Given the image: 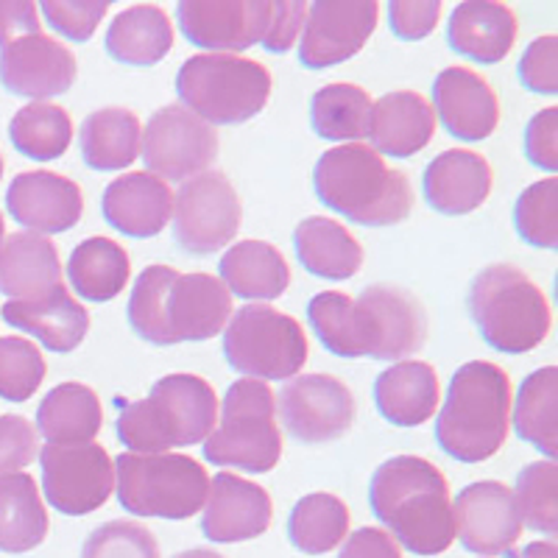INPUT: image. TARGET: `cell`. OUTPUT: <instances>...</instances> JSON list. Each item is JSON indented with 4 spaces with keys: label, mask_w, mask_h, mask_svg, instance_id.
<instances>
[{
    "label": "cell",
    "mask_w": 558,
    "mask_h": 558,
    "mask_svg": "<svg viewBox=\"0 0 558 558\" xmlns=\"http://www.w3.org/2000/svg\"><path fill=\"white\" fill-rule=\"evenodd\" d=\"M307 318L327 352L349 361H405L427 341L425 307L397 286H368L357 299L322 291L311 299Z\"/></svg>",
    "instance_id": "cell-1"
},
{
    "label": "cell",
    "mask_w": 558,
    "mask_h": 558,
    "mask_svg": "<svg viewBox=\"0 0 558 558\" xmlns=\"http://www.w3.org/2000/svg\"><path fill=\"white\" fill-rule=\"evenodd\" d=\"M229 316L232 293L213 274H179L171 266H148L134 279L129 324L154 347L209 341L223 332Z\"/></svg>",
    "instance_id": "cell-2"
},
{
    "label": "cell",
    "mask_w": 558,
    "mask_h": 558,
    "mask_svg": "<svg viewBox=\"0 0 558 558\" xmlns=\"http://www.w3.org/2000/svg\"><path fill=\"white\" fill-rule=\"evenodd\" d=\"M368 502L377 520L416 556H438L456 542L450 483L427 458L397 456L380 463Z\"/></svg>",
    "instance_id": "cell-3"
},
{
    "label": "cell",
    "mask_w": 558,
    "mask_h": 558,
    "mask_svg": "<svg viewBox=\"0 0 558 558\" xmlns=\"http://www.w3.org/2000/svg\"><path fill=\"white\" fill-rule=\"evenodd\" d=\"M313 187L324 207L361 227H393L413 209L411 179L363 143L324 151L313 171Z\"/></svg>",
    "instance_id": "cell-4"
},
{
    "label": "cell",
    "mask_w": 558,
    "mask_h": 558,
    "mask_svg": "<svg viewBox=\"0 0 558 558\" xmlns=\"http://www.w3.org/2000/svg\"><path fill=\"white\" fill-rule=\"evenodd\" d=\"M511 380L497 363L470 361L452 375L436 422L438 447L463 463L495 456L511 427Z\"/></svg>",
    "instance_id": "cell-5"
},
{
    "label": "cell",
    "mask_w": 558,
    "mask_h": 558,
    "mask_svg": "<svg viewBox=\"0 0 558 558\" xmlns=\"http://www.w3.org/2000/svg\"><path fill=\"white\" fill-rule=\"evenodd\" d=\"M216 418V388L196 375H168L154 383L146 400L123 408L114 430L129 452L154 456L198 445L213 433Z\"/></svg>",
    "instance_id": "cell-6"
},
{
    "label": "cell",
    "mask_w": 558,
    "mask_h": 558,
    "mask_svg": "<svg viewBox=\"0 0 558 558\" xmlns=\"http://www.w3.org/2000/svg\"><path fill=\"white\" fill-rule=\"evenodd\" d=\"M470 313L488 347L525 355L550 336V302L522 268L497 263L483 268L470 288Z\"/></svg>",
    "instance_id": "cell-7"
},
{
    "label": "cell",
    "mask_w": 558,
    "mask_h": 558,
    "mask_svg": "<svg viewBox=\"0 0 558 558\" xmlns=\"http://www.w3.org/2000/svg\"><path fill=\"white\" fill-rule=\"evenodd\" d=\"M177 93L182 107L209 126H235L266 109L271 73L238 53H196L179 68Z\"/></svg>",
    "instance_id": "cell-8"
},
{
    "label": "cell",
    "mask_w": 558,
    "mask_h": 558,
    "mask_svg": "<svg viewBox=\"0 0 558 558\" xmlns=\"http://www.w3.org/2000/svg\"><path fill=\"white\" fill-rule=\"evenodd\" d=\"M114 486L129 514L191 520L207 502L209 475L202 461L179 452H123L114 461Z\"/></svg>",
    "instance_id": "cell-9"
},
{
    "label": "cell",
    "mask_w": 558,
    "mask_h": 558,
    "mask_svg": "<svg viewBox=\"0 0 558 558\" xmlns=\"http://www.w3.org/2000/svg\"><path fill=\"white\" fill-rule=\"evenodd\" d=\"M274 405L268 383L252 377L232 383L223 393L221 425L204 438V458L252 475L271 472L282 458V433L274 418Z\"/></svg>",
    "instance_id": "cell-10"
},
{
    "label": "cell",
    "mask_w": 558,
    "mask_h": 558,
    "mask_svg": "<svg viewBox=\"0 0 558 558\" xmlns=\"http://www.w3.org/2000/svg\"><path fill=\"white\" fill-rule=\"evenodd\" d=\"M223 357L252 380H291L307 363V336L288 313L246 305L223 330Z\"/></svg>",
    "instance_id": "cell-11"
},
{
    "label": "cell",
    "mask_w": 558,
    "mask_h": 558,
    "mask_svg": "<svg viewBox=\"0 0 558 558\" xmlns=\"http://www.w3.org/2000/svg\"><path fill=\"white\" fill-rule=\"evenodd\" d=\"M171 218L179 248L193 257H207L235 241L243 207L221 171H204L179 187Z\"/></svg>",
    "instance_id": "cell-12"
},
{
    "label": "cell",
    "mask_w": 558,
    "mask_h": 558,
    "mask_svg": "<svg viewBox=\"0 0 558 558\" xmlns=\"http://www.w3.org/2000/svg\"><path fill=\"white\" fill-rule=\"evenodd\" d=\"M143 159L148 173L171 182H187L198 173L209 171L218 157L216 129L202 118L184 109L182 104H171L151 114L143 132Z\"/></svg>",
    "instance_id": "cell-13"
},
{
    "label": "cell",
    "mask_w": 558,
    "mask_h": 558,
    "mask_svg": "<svg viewBox=\"0 0 558 558\" xmlns=\"http://www.w3.org/2000/svg\"><path fill=\"white\" fill-rule=\"evenodd\" d=\"M45 500L68 517L93 514L112 497L114 466L101 445L59 447L48 445L39 452Z\"/></svg>",
    "instance_id": "cell-14"
},
{
    "label": "cell",
    "mask_w": 558,
    "mask_h": 558,
    "mask_svg": "<svg viewBox=\"0 0 558 558\" xmlns=\"http://www.w3.org/2000/svg\"><path fill=\"white\" fill-rule=\"evenodd\" d=\"M277 402L286 430L305 445L341 438L355 418V397L332 375L291 377Z\"/></svg>",
    "instance_id": "cell-15"
},
{
    "label": "cell",
    "mask_w": 558,
    "mask_h": 558,
    "mask_svg": "<svg viewBox=\"0 0 558 558\" xmlns=\"http://www.w3.org/2000/svg\"><path fill=\"white\" fill-rule=\"evenodd\" d=\"M271 12V0H182L177 7L184 39L213 53H238L263 43Z\"/></svg>",
    "instance_id": "cell-16"
},
{
    "label": "cell",
    "mask_w": 558,
    "mask_h": 558,
    "mask_svg": "<svg viewBox=\"0 0 558 558\" xmlns=\"http://www.w3.org/2000/svg\"><path fill=\"white\" fill-rule=\"evenodd\" d=\"M380 7L375 0H316L299 45V62L311 70L332 68L357 57L375 34Z\"/></svg>",
    "instance_id": "cell-17"
},
{
    "label": "cell",
    "mask_w": 558,
    "mask_h": 558,
    "mask_svg": "<svg viewBox=\"0 0 558 558\" xmlns=\"http://www.w3.org/2000/svg\"><path fill=\"white\" fill-rule=\"evenodd\" d=\"M456 536L481 556H514L522 520L514 492L500 481H477L461 488L456 500Z\"/></svg>",
    "instance_id": "cell-18"
},
{
    "label": "cell",
    "mask_w": 558,
    "mask_h": 558,
    "mask_svg": "<svg viewBox=\"0 0 558 558\" xmlns=\"http://www.w3.org/2000/svg\"><path fill=\"white\" fill-rule=\"evenodd\" d=\"M78 76L76 53L59 39L28 34L0 48V84L23 98L62 96Z\"/></svg>",
    "instance_id": "cell-19"
},
{
    "label": "cell",
    "mask_w": 558,
    "mask_h": 558,
    "mask_svg": "<svg viewBox=\"0 0 558 558\" xmlns=\"http://www.w3.org/2000/svg\"><path fill=\"white\" fill-rule=\"evenodd\" d=\"M274 502L266 488L254 481L221 472L209 481V500L204 502L202 533L216 545L257 539L271 527Z\"/></svg>",
    "instance_id": "cell-20"
},
{
    "label": "cell",
    "mask_w": 558,
    "mask_h": 558,
    "mask_svg": "<svg viewBox=\"0 0 558 558\" xmlns=\"http://www.w3.org/2000/svg\"><path fill=\"white\" fill-rule=\"evenodd\" d=\"M7 209L20 227L39 235H57L82 221L84 196L82 187L62 173L26 171L9 184Z\"/></svg>",
    "instance_id": "cell-21"
},
{
    "label": "cell",
    "mask_w": 558,
    "mask_h": 558,
    "mask_svg": "<svg viewBox=\"0 0 558 558\" xmlns=\"http://www.w3.org/2000/svg\"><path fill=\"white\" fill-rule=\"evenodd\" d=\"M433 101H436L441 126L463 143H481L492 137L500 123V101L492 84L470 68L452 64L441 70L433 82Z\"/></svg>",
    "instance_id": "cell-22"
},
{
    "label": "cell",
    "mask_w": 558,
    "mask_h": 558,
    "mask_svg": "<svg viewBox=\"0 0 558 558\" xmlns=\"http://www.w3.org/2000/svg\"><path fill=\"white\" fill-rule=\"evenodd\" d=\"M104 218L129 238H157L173 216V193L168 182L148 171L123 173L104 191Z\"/></svg>",
    "instance_id": "cell-23"
},
{
    "label": "cell",
    "mask_w": 558,
    "mask_h": 558,
    "mask_svg": "<svg viewBox=\"0 0 558 558\" xmlns=\"http://www.w3.org/2000/svg\"><path fill=\"white\" fill-rule=\"evenodd\" d=\"M425 202L441 216H466L492 193L495 173L483 154L450 148L425 168Z\"/></svg>",
    "instance_id": "cell-24"
},
{
    "label": "cell",
    "mask_w": 558,
    "mask_h": 558,
    "mask_svg": "<svg viewBox=\"0 0 558 558\" xmlns=\"http://www.w3.org/2000/svg\"><path fill=\"white\" fill-rule=\"evenodd\" d=\"M517 14L495 0H466L447 23V45L452 51L481 64H497L514 51Z\"/></svg>",
    "instance_id": "cell-25"
},
{
    "label": "cell",
    "mask_w": 558,
    "mask_h": 558,
    "mask_svg": "<svg viewBox=\"0 0 558 558\" xmlns=\"http://www.w3.org/2000/svg\"><path fill=\"white\" fill-rule=\"evenodd\" d=\"M436 112L425 96L413 89H393L372 109V148L386 157L408 159L427 146L436 134Z\"/></svg>",
    "instance_id": "cell-26"
},
{
    "label": "cell",
    "mask_w": 558,
    "mask_h": 558,
    "mask_svg": "<svg viewBox=\"0 0 558 558\" xmlns=\"http://www.w3.org/2000/svg\"><path fill=\"white\" fill-rule=\"evenodd\" d=\"M0 313L7 324L23 332H32L51 352H73L89 332L87 307L70 296L64 286L37 299L7 302Z\"/></svg>",
    "instance_id": "cell-27"
},
{
    "label": "cell",
    "mask_w": 558,
    "mask_h": 558,
    "mask_svg": "<svg viewBox=\"0 0 558 558\" xmlns=\"http://www.w3.org/2000/svg\"><path fill=\"white\" fill-rule=\"evenodd\" d=\"M62 282V263L51 238L14 232L0 248V293L12 302L51 293Z\"/></svg>",
    "instance_id": "cell-28"
},
{
    "label": "cell",
    "mask_w": 558,
    "mask_h": 558,
    "mask_svg": "<svg viewBox=\"0 0 558 558\" xmlns=\"http://www.w3.org/2000/svg\"><path fill=\"white\" fill-rule=\"evenodd\" d=\"M436 368L422 361H400L380 372L375 383V402L383 418L397 427H418L438 408Z\"/></svg>",
    "instance_id": "cell-29"
},
{
    "label": "cell",
    "mask_w": 558,
    "mask_h": 558,
    "mask_svg": "<svg viewBox=\"0 0 558 558\" xmlns=\"http://www.w3.org/2000/svg\"><path fill=\"white\" fill-rule=\"evenodd\" d=\"M291 266L266 241H241L221 257V282L246 302H271L291 286Z\"/></svg>",
    "instance_id": "cell-30"
},
{
    "label": "cell",
    "mask_w": 558,
    "mask_h": 558,
    "mask_svg": "<svg viewBox=\"0 0 558 558\" xmlns=\"http://www.w3.org/2000/svg\"><path fill=\"white\" fill-rule=\"evenodd\" d=\"M104 425L98 393L84 383H59L45 393L37 411V427L48 445L76 447L96 441Z\"/></svg>",
    "instance_id": "cell-31"
},
{
    "label": "cell",
    "mask_w": 558,
    "mask_h": 558,
    "mask_svg": "<svg viewBox=\"0 0 558 558\" xmlns=\"http://www.w3.org/2000/svg\"><path fill=\"white\" fill-rule=\"evenodd\" d=\"M293 246L299 263L318 279H352L363 266V246L336 218H305L296 227Z\"/></svg>",
    "instance_id": "cell-32"
},
{
    "label": "cell",
    "mask_w": 558,
    "mask_h": 558,
    "mask_svg": "<svg viewBox=\"0 0 558 558\" xmlns=\"http://www.w3.org/2000/svg\"><path fill=\"white\" fill-rule=\"evenodd\" d=\"M171 17L159 7H151V3H137V7L123 9L107 32L109 57L123 64L148 68V64L162 62L171 53Z\"/></svg>",
    "instance_id": "cell-33"
},
{
    "label": "cell",
    "mask_w": 558,
    "mask_h": 558,
    "mask_svg": "<svg viewBox=\"0 0 558 558\" xmlns=\"http://www.w3.org/2000/svg\"><path fill=\"white\" fill-rule=\"evenodd\" d=\"M82 157L96 171H121L134 166L143 146L137 114L126 107H104L82 123Z\"/></svg>",
    "instance_id": "cell-34"
},
{
    "label": "cell",
    "mask_w": 558,
    "mask_h": 558,
    "mask_svg": "<svg viewBox=\"0 0 558 558\" xmlns=\"http://www.w3.org/2000/svg\"><path fill=\"white\" fill-rule=\"evenodd\" d=\"M48 508L26 472L0 477V550L28 553L48 536Z\"/></svg>",
    "instance_id": "cell-35"
},
{
    "label": "cell",
    "mask_w": 558,
    "mask_h": 558,
    "mask_svg": "<svg viewBox=\"0 0 558 558\" xmlns=\"http://www.w3.org/2000/svg\"><path fill=\"white\" fill-rule=\"evenodd\" d=\"M132 277L126 248L112 238L82 241L68 260V279L73 291L87 302H112L121 296Z\"/></svg>",
    "instance_id": "cell-36"
},
{
    "label": "cell",
    "mask_w": 558,
    "mask_h": 558,
    "mask_svg": "<svg viewBox=\"0 0 558 558\" xmlns=\"http://www.w3.org/2000/svg\"><path fill=\"white\" fill-rule=\"evenodd\" d=\"M514 430L556 461L558 456V368L542 366L525 377L514 405Z\"/></svg>",
    "instance_id": "cell-37"
},
{
    "label": "cell",
    "mask_w": 558,
    "mask_h": 558,
    "mask_svg": "<svg viewBox=\"0 0 558 558\" xmlns=\"http://www.w3.org/2000/svg\"><path fill=\"white\" fill-rule=\"evenodd\" d=\"M372 109L375 101L357 84H327L311 101L313 132L330 143H361L372 129Z\"/></svg>",
    "instance_id": "cell-38"
},
{
    "label": "cell",
    "mask_w": 558,
    "mask_h": 558,
    "mask_svg": "<svg viewBox=\"0 0 558 558\" xmlns=\"http://www.w3.org/2000/svg\"><path fill=\"white\" fill-rule=\"evenodd\" d=\"M349 533V508L341 497L313 492L293 506L288 520V536L296 550L307 556H324L336 550Z\"/></svg>",
    "instance_id": "cell-39"
},
{
    "label": "cell",
    "mask_w": 558,
    "mask_h": 558,
    "mask_svg": "<svg viewBox=\"0 0 558 558\" xmlns=\"http://www.w3.org/2000/svg\"><path fill=\"white\" fill-rule=\"evenodd\" d=\"M9 137L23 157L37 162L59 159L73 140V121L68 109L51 101H32L17 109L9 123Z\"/></svg>",
    "instance_id": "cell-40"
},
{
    "label": "cell",
    "mask_w": 558,
    "mask_h": 558,
    "mask_svg": "<svg viewBox=\"0 0 558 558\" xmlns=\"http://www.w3.org/2000/svg\"><path fill=\"white\" fill-rule=\"evenodd\" d=\"M517 511L522 527L556 536L558 533V466L556 461H533L517 477Z\"/></svg>",
    "instance_id": "cell-41"
},
{
    "label": "cell",
    "mask_w": 558,
    "mask_h": 558,
    "mask_svg": "<svg viewBox=\"0 0 558 558\" xmlns=\"http://www.w3.org/2000/svg\"><path fill=\"white\" fill-rule=\"evenodd\" d=\"M514 227L531 246H558V179L547 177L520 193L514 204Z\"/></svg>",
    "instance_id": "cell-42"
},
{
    "label": "cell",
    "mask_w": 558,
    "mask_h": 558,
    "mask_svg": "<svg viewBox=\"0 0 558 558\" xmlns=\"http://www.w3.org/2000/svg\"><path fill=\"white\" fill-rule=\"evenodd\" d=\"M45 357L39 347L17 336L0 338V397L9 402H26L45 380Z\"/></svg>",
    "instance_id": "cell-43"
},
{
    "label": "cell",
    "mask_w": 558,
    "mask_h": 558,
    "mask_svg": "<svg viewBox=\"0 0 558 558\" xmlns=\"http://www.w3.org/2000/svg\"><path fill=\"white\" fill-rule=\"evenodd\" d=\"M82 558H159V542L137 522L112 520L89 533Z\"/></svg>",
    "instance_id": "cell-44"
},
{
    "label": "cell",
    "mask_w": 558,
    "mask_h": 558,
    "mask_svg": "<svg viewBox=\"0 0 558 558\" xmlns=\"http://www.w3.org/2000/svg\"><path fill=\"white\" fill-rule=\"evenodd\" d=\"M107 12V0H45L43 3L48 26L73 43H87Z\"/></svg>",
    "instance_id": "cell-45"
},
{
    "label": "cell",
    "mask_w": 558,
    "mask_h": 558,
    "mask_svg": "<svg viewBox=\"0 0 558 558\" xmlns=\"http://www.w3.org/2000/svg\"><path fill=\"white\" fill-rule=\"evenodd\" d=\"M520 82L531 93L556 96L558 93V37L545 34L533 39L520 59Z\"/></svg>",
    "instance_id": "cell-46"
},
{
    "label": "cell",
    "mask_w": 558,
    "mask_h": 558,
    "mask_svg": "<svg viewBox=\"0 0 558 558\" xmlns=\"http://www.w3.org/2000/svg\"><path fill=\"white\" fill-rule=\"evenodd\" d=\"M37 433L23 416H0V477L14 475L37 458Z\"/></svg>",
    "instance_id": "cell-47"
},
{
    "label": "cell",
    "mask_w": 558,
    "mask_h": 558,
    "mask_svg": "<svg viewBox=\"0 0 558 558\" xmlns=\"http://www.w3.org/2000/svg\"><path fill=\"white\" fill-rule=\"evenodd\" d=\"M441 17V3L438 0H393L388 3V20L391 32L400 39H425L433 34Z\"/></svg>",
    "instance_id": "cell-48"
},
{
    "label": "cell",
    "mask_w": 558,
    "mask_h": 558,
    "mask_svg": "<svg viewBox=\"0 0 558 558\" xmlns=\"http://www.w3.org/2000/svg\"><path fill=\"white\" fill-rule=\"evenodd\" d=\"M525 154L536 168L547 173L558 171V109L547 107L525 129Z\"/></svg>",
    "instance_id": "cell-49"
},
{
    "label": "cell",
    "mask_w": 558,
    "mask_h": 558,
    "mask_svg": "<svg viewBox=\"0 0 558 558\" xmlns=\"http://www.w3.org/2000/svg\"><path fill=\"white\" fill-rule=\"evenodd\" d=\"M305 17L307 3H302V0H279V3H274L271 26H268L263 45L271 53L291 51V45L296 43V37L302 34V26H305Z\"/></svg>",
    "instance_id": "cell-50"
},
{
    "label": "cell",
    "mask_w": 558,
    "mask_h": 558,
    "mask_svg": "<svg viewBox=\"0 0 558 558\" xmlns=\"http://www.w3.org/2000/svg\"><path fill=\"white\" fill-rule=\"evenodd\" d=\"M28 34H43L39 12L32 0H0V48Z\"/></svg>",
    "instance_id": "cell-51"
},
{
    "label": "cell",
    "mask_w": 558,
    "mask_h": 558,
    "mask_svg": "<svg viewBox=\"0 0 558 558\" xmlns=\"http://www.w3.org/2000/svg\"><path fill=\"white\" fill-rule=\"evenodd\" d=\"M338 558H402V547L380 527H361L349 536Z\"/></svg>",
    "instance_id": "cell-52"
},
{
    "label": "cell",
    "mask_w": 558,
    "mask_h": 558,
    "mask_svg": "<svg viewBox=\"0 0 558 558\" xmlns=\"http://www.w3.org/2000/svg\"><path fill=\"white\" fill-rule=\"evenodd\" d=\"M517 558H558L556 542H531Z\"/></svg>",
    "instance_id": "cell-53"
},
{
    "label": "cell",
    "mask_w": 558,
    "mask_h": 558,
    "mask_svg": "<svg viewBox=\"0 0 558 558\" xmlns=\"http://www.w3.org/2000/svg\"><path fill=\"white\" fill-rule=\"evenodd\" d=\"M173 558H223V556H221V553H216V550L193 547V550H184V553H179V556H173Z\"/></svg>",
    "instance_id": "cell-54"
},
{
    "label": "cell",
    "mask_w": 558,
    "mask_h": 558,
    "mask_svg": "<svg viewBox=\"0 0 558 558\" xmlns=\"http://www.w3.org/2000/svg\"><path fill=\"white\" fill-rule=\"evenodd\" d=\"M3 238H7V223H3V216H0V248H3Z\"/></svg>",
    "instance_id": "cell-55"
},
{
    "label": "cell",
    "mask_w": 558,
    "mask_h": 558,
    "mask_svg": "<svg viewBox=\"0 0 558 558\" xmlns=\"http://www.w3.org/2000/svg\"><path fill=\"white\" fill-rule=\"evenodd\" d=\"M0 179H3V157H0Z\"/></svg>",
    "instance_id": "cell-56"
}]
</instances>
